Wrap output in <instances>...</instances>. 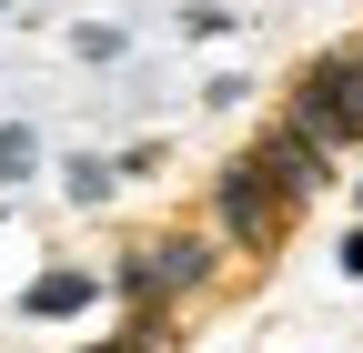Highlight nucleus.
<instances>
[{
	"label": "nucleus",
	"mask_w": 363,
	"mask_h": 353,
	"mask_svg": "<svg viewBox=\"0 0 363 353\" xmlns=\"http://www.w3.org/2000/svg\"><path fill=\"white\" fill-rule=\"evenodd\" d=\"M91 353H162V323H152V313H131L111 343H91Z\"/></svg>",
	"instance_id": "nucleus-8"
},
{
	"label": "nucleus",
	"mask_w": 363,
	"mask_h": 353,
	"mask_svg": "<svg viewBox=\"0 0 363 353\" xmlns=\"http://www.w3.org/2000/svg\"><path fill=\"white\" fill-rule=\"evenodd\" d=\"M0 11H11V0H0Z\"/></svg>",
	"instance_id": "nucleus-12"
},
{
	"label": "nucleus",
	"mask_w": 363,
	"mask_h": 353,
	"mask_svg": "<svg viewBox=\"0 0 363 353\" xmlns=\"http://www.w3.org/2000/svg\"><path fill=\"white\" fill-rule=\"evenodd\" d=\"M111 182H121L111 162H71V172H61V192H71V202H111Z\"/></svg>",
	"instance_id": "nucleus-7"
},
{
	"label": "nucleus",
	"mask_w": 363,
	"mask_h": 353,
	"mask_svg": "<svg viewBox=\"0 0 363 353\" xmlns=\"http://www.w3.org/2000/svg\"><path fill=\"white\" fill-rule=\"evenodd\" d=\"M91 293H101V283H91L81 262H51V273H30V293H21V313H30V323H61V313H81Z\"/></svg>",
	"instance_id": "nucleus-5"
},
{
	"label": "nucleus",
	"mask_w": 363,
	"mask_h": 353,
	"mask_svg": "<svg viewBox=\"0 0 363 353\" xmlns=\"http://www.w3.org/2000/svg\"><path fill=\"white\" fill-rule=\"evenodd\" d=\"M30 162H40V131H30V121H0V192H11Z\"/></svg>",
	"instance_id": "nucleus-6"
},
{
	"label": "nucleus",
	"mask_w": 363,
	"mask_h": 353,
	"mask_svg": "<svg viewBox=\"0 0 363 353\" xmlns=\"http://www.w3.org/2000/svg\"><path fill=\"white\" fill-rule=\"evenodd\" d=\"M212 223H222V242L233 252H283V232H293V202L262 182V162L242 152V162H222L212 172Z\"/></svg>",
	"instance_id": "nucleus-1"
},
{
	"label": "nucleus",
	"mask_w": 363,
	"mask_h": 353,
	"mask_svg": "<svg viewBox=\"0 0 363 353\" xmlns=\"http://www.w3.org/2000/svg\"><path fill=\"white\" fill-rule=\"evenodd\" d=\"M71 51H81V61H121V30H111V21H81Z\"/></svg>",
	"instance_id": "nucleus-9"
},
{
	"label": "nucleus",
	"mask_w": 363,
	"mask_h": 353,
	"mask_svg": "<svg viewBox=\"0 0 363 353\" xmlns=\"http://www.w3.org/2000/svg\"><path fill=\"white\" fill-rule=\"evenodd\" d=\"M343 273H363V232H353V242H343Z\"/></svg>",
	"instance_id": "nucleus-11"
},
{
	"label": "nucleus",
	"mask_w": 363,
	"mask_h": 353,
	"mask_svg": "<svg viewBox=\"0 0 363 353\" xmlns=\"http://www.w3.org/2000/svg\"><path fill=\"white\" fill-rule=\"evenodd\" d=\"M293 131L313 152H343L353 131H363V111H353V91H343V61H303V81H293Z\"/></svg>",
	"instance_id": "nucleus-3"
},
{
	"label": "nucleus",
	"mask_w": 363,
	"mask_h": 353,
	"mask_svg": "<svg viewBox=\"0 0 363 353\" xmlns=\"http://www.w3.org/2000/svg\"><path fill=\"white\" fill-rule=\"evenodd\" d=\"M252 162H262V182H272V192H283L293 212H303L313 192H323V182H333V172H323V152H313V142H303V131H293V121H272Z\"/></svg>",
	"instance_id": "nucleus-4"
},
{
	"label": "nucleus",
	"mask_w": 363,
	"mask_h": 353,
	"mask_svg": "<svg viewBox=\"0 0 363 353\" xmlns=\"http://www.w3.org/2000/svg\"><path fill=\"white\" fill-rule=\"evenodd\" d=\"M343 61V91H353V111H363V40H353V51H333Z\"/></svg>",
	"instance_id": "nucleus-10"
},
{
	"label": "nucleus",
	"mask_w": 363,
	"mask_h": 353,
	"mask_svg": "<svg viewBox=\"0 0 363 353\" xmlns=\"http://www.w3.org/2000/svg\"><path fill=\"white\" fill-rule=\"evenodd\" d=\"M212 262H222V242H212V232H162V242H121L111 283L152 313L162 293H202V283H212Z\"/></svg>",
	"instance_id": "nucleus-2"
}]
</instances>
